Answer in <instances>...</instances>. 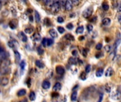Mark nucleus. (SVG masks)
Wrapping results in <instances>:
<instances>
[{
    "instance_id": "obj_41",
    "label": "nucleus",
    "mask_w": 121,
    "mask_h": 102,
    "mask_svg": "<svg viewBox=\"0 0 121 102\" xmlns=\"http://www.w3.org/2000/svg\"><path fill=\"white\" fill-rule=\"evenodd\" d=\"M105 50H106V51L108 52V53L111 52V46L109 45H107L105 47Z\"/></svg>"
},
{
    "instance_id": "obj_31",
    "label": "nucleus",
    "mask_w": 121,
    "mask_h": 102,
    "mask_svg": "<svg viewBox=\"0 0 121 102\" xmlns=\"http://www.w3.org/2000/svg\"><path fill=\"white\" fill-rule=\"evenodd\" d=\"M33 32V28H27L25 29V33L27 34H31Z\"/></svg>"
},
{
    "instance_id": "obj_45",
    "label": "nucleus",
    "mask_w": 121,
    "mask_h": 102,
    "mask_svg": "<svg viewBox=\"0 0 121 102\" xmlns=\"http://www.w3.org/2000/svg\"><path fill=\"white\" fill-rule=\"evenodd\" d=\"M87 30L90 32L91 31H93V26L91 24H89L87 25Z\"/></svg>"
},
{
    "instance_id": "obj_19",
    "label": "nucleus",
    "mask_w": 121,
    "mask_h": 102,
    "mask_svg": "<svg viewBox=\"0 0 121 102\" xmlns=\"http://www.w3.org/2000/svg\"><path fill=\"white\" fill-rule=\"evenodd\" d=\"M26 94V90L24 89H21V90H19V91L18 92L17 95H18V97H23V96H24Z\"/></svg>"
},
{
    "instance_id": "obj_26",
    "label": "nucleus",
    "mask_w": 121,
    "mask_h": 102,
    "mask_svg": "<svg viewBox=\"0 0 121 102\" xmlns=\"http://www.w3.org/2000/svg\"><path fill=\"white\" fill-rule=\"evenodd\" d=\"M77 62V60L74 58H71L69 59V63L70 65H76Z\"/></svg>"
},
{
    "instance_id": "obj_43",
    "label": "nucleus",
    "mask_w": 121,
    "mask_h": 102,
    "mask_svg": "<svg viewBox=\"0 0 121 102\" xmlns=\"http://www.w3.org/2000/svg\"><path fill=\"white\" fill-rule=\"evenodd\" d=\"M67 28H68L69 30H72V28H73V27H74V26H73V24L72 23H68L67 25Z\"/></svg>"
},
{
    "instance_id": "obj_52",
    "label": "nucleus",
    "mask_w": 121,
    "mask_h": 102,
    "mask_svg": "<svg viewBox=\"0 0 121 102\" xmlns=\"http://www.w3.org/2000/svg\"><path fill=\"white\" fill-rule=\"evenodd\" d=\"M18 102H27V99H23V100L19 101Z\"/></svg>"
},
{
    "instance_id": "obj_47",
    "label": "nucleus",
    "mask_w": 121,
    "mask_h": 102,
    "mask_svg": "<svg viewBox=\"0 0 121 102\" xmlns=\"http://www.w3.org/2000/svg\"><path fill=\"white\" fill-rule=\"evenodd\" d=\"M52 97H58V96H59V94H58V93H57V92H55L54 93H52Z\"/></svg>"
},
{
    "instance_id": "obj_12",
    "label": "nucleus",
    "mask_w": 121,
    "mask_h": 102,
    "mask_svg": "<svg viewBox=\"0 0 121 102\" xmlns=\"http://www.w3.org/2000/svg\"><path fill=\"white\" fill-rule=\"evenodd\" d=\"M35 63L36 67H38L40 68V69H43V68H44V67H45L44 63H43V62H41L40 60H35Z\"/></svg>"
},
{
    "instance_id": "obj_9",
    "label": "nucleus",
    "mask_w": 121,
    "mask_h": 102,
    "mask_svg": "<svg viewBox=\"0 0 121 102\" xmlns=\"http://www.w3.org/2000/svg\"><path fill=\"white\" fill-rule=\"evenodd\" d=\"M42 87L45 89H48L50 87V82L48 80L43 81V82L42 84Z\"/></svg>"
},
{
    "instance_id": "obj_58",
    "label": "nucleus",
    "mask_w": 121,
    "mask_h": 102,
    "mask_svg": "<svg viewBox=\"0 0 121 102\" xmlns=\"http://www.w3.org/2000/svg\"><path fill=\"white\" fill-rule=\"evenodd\" d=\"M0 82H1V79H0Z\"/></svg>"
},
{
    "instance_id": "obj_8",
    "label": "nucleus",
    "mask_w": 121,
    "mask_h": 102,
    "mask_svg": "<svg viewBox=\"0 0 121 102\" xmlns=\"http://www.w3.org/2000/svg\"><path fill=\"white\" fill-rule=\"evenodd\" d=\"M18 37H19L20 40H21L23 42H27V40H28V38H27L26 35L22 31L18 33Z\"/></svg>"
},
{
    "instance_id": "obj_1",
    "label": "nucleus",
    "mask_w": 121,
    "mask_h": 102,
    "mask_svg": "<svg viewBox=\"0 0 121 102\" xmlns=\"http://www.w3.org/2000/svg\"><path fill=\"white\" fill-rule=\"evenodd\" d=\"M96 91L95 87H90L86 89H84L83 94H82V97L84 99H88L89 97H91V96L92 95V94H94V92Z\"/></svg>"
},
{
    "instance_id": "obj_50",
    "label": "nucleus",
    "mask_w": 121,
    "mask_h": 102,
    "mask_svg": "<svg viewBox=\"0 0 121 102\" xmlns=\"http://www.w3.org/2000/svg\"><path fill=\"white\" fill-rule=\"evenodd\" d=\"M30 79H28V82H27V83H28V87H30V83L29 82H30Z\"/></svg>"
},
{
    "instance_id": "obj_20",
    "label": "nucleus",
    "mask_w": 121,
    "mask_h": 102,
    "mask_svg": "<svg viewBox=\"0 0 121 102\" xmlns=\"http://www.w3.org/2000/svg\"><path fill=\"white\" fill-rule=\"evenodd\" d=\"M35 21L38 23L40 21V16L37 11H35Z\"/></svg>"
},
{
    "instance_id": "obj_28",
    "label": "nucleus",
    "mask_w": 121,
    "mask_h": 102,
    "mask_svg": "<svg viewBox=\"0 0 121 102\" xmlns=\"http://www.w3.org/2000/svg\"><path fill=\"white\" fill-rule=\"evenodd\" d=\"M43 1L46 6H51V4L53 3V0H43Z\"/></svg>"
},
{
    "instance_id": "obj_49",
    "label": "nucleus",
    "mask_w": 121,
    "mask_h": 102,
    "mask_svg": "<svg viewBox=\"0 0 121 102\" xmlns=\"http://www.w3.org/2000/svg\"><path fill=\"white\" fill-rule=\"evenodd\" d=\"M101 55H103V54H102V53H98V54H96V58H101V57H100Z\"/></svg>"
},
{
    "instance_id": "obj_7",
    "label": "nucleus",
    "mask_w": 121,
    "mask_h": 102,
    "mask_svg": "<svg viewBox=\"0 0 121 102\" xmlns=\"http://www.w3.org/2000/svg\"><path fill=\"white\" fill-rule=\"evenodd\" d=\"M55 70H56L57 74H58L59 75H62L63 74H65V68L61 65L57 66Z\"/></svg>"
},
{
    "instance_id": "obj_18",
    "label": "nucleus",
    "mask_w": 121,
    "mask_h": 102,
    "mask_svg": "<svg viewBox=\"0 0 121 102\" xmlns=\"http://www.w3.org/2000/svg\"><path fill=\"white\" fill-rule=\"evenodd\" d=\"M9 27H10L11 29H15L16 27L17 26V23H15L14 21H11L9 22Z\"/></svg>"
},
{
    "instance_id": "obj_48",
    "label": "nucleus",
    "mask_w": 121,
    "mask_h": 102,
    "mask_svg": "<svg viewBox=\"0 0 121 102\" xmlns=\"http://www.w3.org/2000/svg\"><path fill=\"white\" fill-rule=\"evenodd\" d=\"M72 53V55H73L74 56H77V55H78V52H77V50H73Z\"/></svg>"
},
{
    "instance_id": "obj_21",
    "label": "nucleus",
    "mask_w": 121,
    "mask_h": 102,
    "mask_svg": "<svg viewBox=\"0 0 121 102\" xmlns=\"http://www.w3.org/2000/svg\"><path fill=\"white\" fill-rule=\"evenodd\" d=\"M14 54H15V57H16V62H19V60L21 59V55H20V53L17 50H15L14 51Z\"/></svg>"
},
{
    "instance_id": "obj_55",
    "label": "nucleus",
    "mask_w": 121,
    "mask_h": 102,
    "mask_svg": "<svg viewBox=\"0 0 121 102\" xmlns=\"http://www.w3.org/2000/svg\"><path fill=\"white\" fill-rule=\"evenodd\" d=\"M29 19H30V21H33V16H30Z\"/></svg>"
},
{
    "instance_id": "obj_57",
    "label": "nucleus",
    "mask_w": 121,
    "mask_h": 102,
    "mask_svg": "<svg viewBox=\"0 0 121 102\" xmlns=\"http://www.w3.org/2000/svg\"><path fill=\"white\" fill-rule=\"evenodd\" d=\"M43 102H45V101H43Z\"/></svg>"
},
{
    "instance_id": "obj_4",
    "label": "nucleus",
    "mask_w": 121,
    "mask_h": 102,
    "mask_svg": "<svg viewBox=\"0 0 121 102\" xmlns=\"http://www.w3.org/2000/svg\"><path fill=\"white\" fill-rule=\"evenodd\" d=\"M65 7V9L67 11H72V9H73V4H72V0H66Z\"/></svg>"
},
{
    "instance_id": "obj_53",
    "label": "nucleus",
    "mask_w": 121,
    "mask_h": 102,
    "mask_svg": "<svg viewBox=\"0 0 121 102\" xmlns=\"http://www.w3.org/2000/svg\"><path fill=\"white\" fill-rule=\"evenodd\" d=\"M121 15H119V16H118V21H119L120 23H121Z\"/></svg>"
},
{
    "instance_id": "obj_2",
    "label": "nucleus",
    "mask_w": 121,
    "mask_h": 102,
    "mask_svg": "<svg viewBox=\"0 0 121 102\" xmlns=\"http://www.w3.org/2000/svg\"><path fill=\"white\" fill-rule=\"evenodd\" d=\"M60 9V3L59 1H55L51 4L50 10L52 13H57Z\"/></svg>"
},
{
    "instance_id": "obj_27",
    "label": "nucleus",
    "mask_w": 121,
    "mask_h": 102,
    "mask_svg": "<svg viewBox=\"0 0 121 102\" xmlns=\"http://www.w3.org/2000/svg\"><path fill=\"white\" fill-rule=\"evenodd\" d=\"M33 38H34V40L35 41H39L41 39V37H40V35L39 33H35L33 35Z\"/></svg>"
},
{
    "instance_id": "obj_54",
    "label": "nucleus",
    "mask_w": 121,
    "mask_h": 102,
    "mask_svg": "<svg viewBox=\"0 0 121 102\" xmlns=\"http://www.w3.org/2000/svg\"><path fill=\"white\" fill-rule=\"evenodd\" d=\"M1 7H2V4H1V2L0 1V10L1 9Z\"/></svg>"
},
{
    "instance_id": "obj_29",
    "label": "nucleus",
    "mask_w": 121,
    "mask_h": 102,
    "mask_svg": "<svg viewBox=\"0 0 121 102\" xmlns=\"http://www.w3.org/2000/svg\"><path fill=\"white\" fill-rule=\"evenodd\" d=\"M19 65H20V67H21V70L23 71V70L25 69V67H26V62H25V60H22V61L20 62Z\"/></svg>"
},
{
    "instance_id": "obj_30",
    "label": "nucleus",
    "mask_w": 121,
    "mask_h": 102,
    "mask_svg": "<svg viewBox=\"0 0 121 102\" xmlns=\"http://www.w3.org/2000/svg\"><path fill=\"white\" fill-rule=\"evenodd\" d=\"M104 89L107 93H110L111 92V87L108 85V84H106L104 86Z\"/></svg>"
},
{
    "instance_id": "obj_39",
    "label": "nucleus",
    "mask_w": 121,
    "mask_h": 102,
    "mask_svg": "<svg viewBox=\"0 0 121 102\" xmlns=\"http://www.w3.org/2000/svg\"><path fill=\"white\" fill-rule=\"evenodd\" d=\"M57 31L60 33H63L65 32V28L61 26H59V27H57Z\"/></svg>"
},
{
    "instance_id": "obj_38",
    "label": "nucleus",
    "mask_w": 121,
    "mask_h": 102,
    "mask_svg": "<svg viewBox=\"0 0 121 102\" xmlns=\"http://www.w3.org/2000/svg\"><path fill=\"white\" fill-rule=\"evenodd\" d=\"M8 45H9L11 48H13V49L15 48V44H14V43H13V41H9Z\"/></svg>"
},
{
    "instance_id": "obj_11",
    "label": "nucleus",
    "mask_w": 121,
    "mask_h": 102,
    "mask_svg": "<svg viewBox=\"0 0 121 102\" xmlns=\"http://www.w3.org/2000/svg\"><path fill=\"white\" fill-rule=\"evenodd\" d=\"M9 83V79L7 77H3L2 79H1V82H0V85L5 87Z\"/></svg>"
},
{
    "instance_id": "obj_42",
    "label": "nucleus",
    "mask_w": 121,
    "mask_h": 102,
    "mask_svg": "<svg viewBox=\"0 0 121 102\" xmlns=\"http://www.w3.org/2000/svg\"><path fill=\"white\" fill-rule=\"evenodd\" d=\"M42 45L44 46V47H47V38H43V40H42Z\"/></svg>"
},
{
    "instance_id": "obj_6",
    "label": "nucleus",
    "mask_w": 121,
    "mask_h": 102,
    "mask_svg": "<svg viewBox=\"0 0 121 102\" xmlns=\"http://www.w3.org/2000/svg\"><path fill=\"white\" fill-rule=\"evenodd\" d=\"M9 58V53L5 50H2L0 52V60H6Z\"/></svg>"
},
{
    "instance_id": "obj_16",
    "label": "nucleus",
    "mask_w": 121,
    "mask_h": 102,
    "mask_svg": "<svg viewBox=\"0 0 121 102\" xmlns=\"http://www.w3.org/2000/svg\"><path fill=\"white\" fill-rule=\"evenodd\" d=\"M77 99V91H74L71 95V100L72 102H75Z\"/></svg>"
},
{
    "instance_id": "obj_14",
    "label": "nucleus",
    "mask_w": 121,
    "mask_h": 102,
    "mask_svg": "<svg viewBox=\"0 0 121 102\" xmlns=\"http://www.w3.org/2000/svg\"><path fill=\"white\" fill-rule=\"evenodd\" d=\"M49 34H50V36L52 37L53 38L57 37V32H56V31H55V29H50V30L49 31Z\"/></svg>"
},
{
    "instance_id": "obj_34",
    "label": "nucleus",
    "mask_w": 121,
    "mask_h": 102,
    "mask_svg": "<svg viewBox=\"0 0 121 102\" xmlns=\"http://www.w3.org/2000/svg\"><path fill=\"white\" fill-rule=\"evenodd\" d=\"M102 7H103V9H104V11H108V9H109V6H108V4L107 3H104Z\"/></svg>"
},
{
    "instance_id": "obj_13",
    "label": "nucleus",
    "mask_w": 121,
    "mask_h": 102,
    "mask_svg": "<svg viewBox=\"0 0 121 102\" xmlns=\"http://www.w3.org/2000/svg\"><path fill=\"white\" fill-rule=\"evenodd\" d=\"M61 89H62V85L60 82H57L53 87V91H55V92H58Z\"/></svg>"
},
{
    "instance_id": "obj_22",
    "label": "nucleus",
    "mask_w": 121,
    "mask_h": 102,
    "mask_svg": "<svg viewBox=\"0 0 121 102\" xmlns=\"http://www.w3.org/2000/svg\"><path fill=\"white\" fill-rule=\"evenodd\" d=\"M103 74H104V70H103V69H99V70L96 71V77H101V76L103 75Z\"/></svg>"
},
{
    "instance_id": "obj_46",
    "label": "nucleus",
    "mask_w": 121,
    "mask_h": 102,
    "mask_svg": "<svg viewBox=\"0 0 121 102\" xmlns=\"http://www.w3.org/2000/svg\"><path fill=\"white\" fill-rule=\"evenodd\" d=\"M57 21H58L59 23H62L64 22V18H63L62 16H59V17L57 18Z\"/></svg>"
},
{
    "instance_id": "obj_51",
    "label": "nucleus",
    "mask_w": 121,
    "mask_h": 102,
    "mask_svg": "<svg viewBox=\"0 0 121 102\" xmlns=\"http://www.w3.org/2000/svg\"><path fill=\"white\" fill-rule=\"evenodd\" d=\"M84 39V36H82V37H79V40H83Z\"/></svg>"
},
{
    "instance_id": "obj_15",
    "label": "nucleus",
    "mask_w": 121,
    "mask_h": 102,
    "mask_svg": "<svg viewBox=\"0 0 121 102\" xmlns=\"http://www.w3.org/2000/svg\"><path fill=\"white\" fill-rule=\"evenodd\" d=\"M111 22V19L108 18H104V19L102 20V23H103V25H104V26H108V25H110Z\"/></svg>"
},
{
    "instance_id": "obj_37",
    "label": "nucleus",
    "mask_w": 121,
    "mask_h": 102,
    "mask_svg": "<svg viewBox=\"0 0 121 102\" xmlns=\"http://www.w3.org/2000/svg\"><path fill=\"white\" fill-rule=\"evenodd\" d=\"M72 4L73 5L77 6V5H79L80 4L81 0H72Z\"/></svg>"
},
{
    "instance_id": "obj_60",
    "label": "nucleus",
    "mask_w": 121,
    "mask_h": 102,
    "mask_svg": "<svg viewBox=\"0 0 121 102\" xmlns=\"http://www.w3.org/2000/svg\"><path fill=\"white\" fill-rule=\"evenodd\" d=\"M0 1H1V0H0Z\"/></svg>"
},
{
    "instance_id": "obj_23",
    "label": "nucleus",
    "mask_w": 121,
    "mask_h": 102,
    "mask_svg": "<svg viewBox=\"0 0 121 102\" xmlns=\"http://www.w3.org/2000/svg\"><path fill=\"white\" fill-rule=\"evenodd\" d=\"M84 27L82 26H79L77 28V30H76V33H78V34H82L83 32H84Z\"/></svg>"
},
{
    "instance_id": "obj_35",
    "label": "nucleus",
    "mask_w": 121,
    "mask_h": 102,
    "mask_svg": "<svg viewBox=\"0 0 121 102\" xmlns=\"http://www.w3.org/2000/svg\"><path fill=\"white\" fill-rule=\"evenodd\" d=\"M91 69V65H86V68H85V72H86V73H89V72H90Z\"/></svg>"
},
{
    "instance_id": "obj_24",
    "label": "nucleus",
    "mask_w": 121,
    "mask_h": 102,
    "mask_svg": "<svg viewBox=\"0 0 121 102\" xmlns=\"http://www.w3.org/2000/svg\"><path fill=\"white\" fill-rule=\"evenodd\" d=\"M35 97H35V92H30V94H29V99H30V101H34L35 99Z\"/></svg>"
},
{
    "instance_id": "obj_56",
    "label": "nucleus",
    "mask_w": 121,
    "mask_h": 102,
    "mask_svg": "<svg viewBox=\"0 0 121 102\" xmlns=\"http://www.w3.org/2000/svg\"><path fill=\"white\" fill-rule=\"evenodd\" d=\"M1 60H0V67H1Z\"/></svg>"
},
{
    "instance_id": "obj_25",
    "label": "nucleus",
    "mask_w": 121,
    "mask_h": 102,
    "mask_svg": "<svg viewBox=\"0 0 121 102\" xmlns=\"http://www.w3.org/2000/svg\"><path fill=\"white\" fill-rule=\"evenodd\" d=\"M86 77H87V73H86L85 72H83L81 73L80 75V79L82 80H86Z\"/></svg>"
},
{
    "instance_id": "obj_3",
    "label": "nucleus",
    "mask_w": 121,
    "mask_h": 102,
    "mask_svg": "<svg viewBox=\"0 0 121 102\" xmlns=\"http://www.w3.org/2000/svg\"><path fill=\"white\" fill-rule=\"evenodd\" d=\"M92 12H93V7L90 6L89 7L88 9H86L84 12H83V16L86 18L90 17L92 14Z\"/></svg>"
},
{
    "instance_id": "obj_33",
    "label": "nucleus",
    "mask_w": 121,
    "mask_h": 102,
    "mask_svg": "<svg viewBox=\"0 0 121 102\" xmlns=\"http://www.w3.org/2000/svg\"><path fill=\"white\" fill-rule=\"evenodd\" d=\"M82 54L84 57H86L87 56V54H88V49L86 48H83L82 49Z\"/></svg>"
},
{
    "instance_id": "obj_17",
    "label": "nucleus",
    "mask_w": 121,
    "mask_h": 102,
    "mask_svg": "<svg viewBox=\"0 0 121 102\" xmlns=\"http://www.w3.org/2000/svg\"><path fill=\"white\" fill-rule=\"evenodd\" d=\"M65 39H67L69 41H74V37L72 34H69V33L65 35Z\"/></svg>"
},
{
    "instance_id": "obj_59",
    "label": "nucleus",
    "mask_w": 121,
    "mask_h": 102,
    "mask_svg": "<svg viewBox=\"0 0 121 102\" xmlns=\"http://www.w3.org/2000/svg\"><path fill=\"white\" fill-rule=\"evenodd\" d=\"M37 1H40V0H37Z\"/></svg>"
},
{
    "instance_id": "obj_10",
    "label": "nucleus",
    "mask_w": 121,
    "mask_h": 102,
    "mask_svg": "<svg viewBox=\"0 0 121 102\" xmlns=\"http://www.w3.org/2000/svg\"><path fill=\"white\" fill-rule=\"evenodd\" d=\"M113 72H113V70L112 69V67H108V68L106 70V72H105V75H106V77H111V76L113 75Z\"/></svg>"
},
{
    "instance_id": "obj_36",
    "label": "nucleus",
    "mask_w": 121,
    "mask_h": 102,
    "mask_svg": "<svg viewBox=\"0 0 121 102\" xmlns=\"http://www.w3.org/2000/svg\"><path fill=\"white\" fill-rule=\"evenodd\" d=\"M52 43H53V40L50 39V38L47 39V46H50L52 45Z\"/></svg>"
},
{
    "instance_id": "obj_61",
    "label": "nucleus",
    "mask_w": 121,
    "mask_h": 102,
    "mask_svg": "<svg viewBox=\"0 0 121 102\" xmlns=\"http://www.w3.org/2000/svg\"></svg>"
},
{
    "instance_id": "obj_40",
    "label": "nucleus",
    "mask_w": 121,
    "mask_h": 102,
    "mask_svg": "<svg viewBox=\"0 0 121 102\" xmlns=\"http://www.w3.org/2000/svg\"><path fill=\"white\" fill-rule=\"evenodd\" d=\"M103 48V45H102V44L101 43H98L96 45V50H101V48Z\"/></svg>"
},
{
    "instance_id": "obj_5",
    "label": "nucleus",
    "mask_w": 121,
    "mask_h": 102,
    "mask_svg": "<svg viewBox=\"0 0 121 102\" xmlns=\"http://www.w3.org/2000/svg\"><path fill=\"white\" fill-rule=\"evenodd\" d=\"M121 91H120V87L118 88V91L114 92L112 96H111V98L113 99V100H119L121 99Z\"/></svg>"
},
{
    "instance_id": "obj_32",
    "label": "nucleus",
    "mask_w": 121,
    "mask_h": 102,
    "mask_svg": "<svg viewBox=\"0 0 121 102\" xmlns=\"http://www.w3.org/2000/svg\"><path fill=\"white\" fill-rule=\"evenodd\" d=\"M37 51H38V53L39 54V55H43V53H44V50H43V49L42 48V47H38V48H37Z\"/></svg>"
},
{
    "instance_id": "obj_44",
    "label": "nucleus",
    "mask_w": 121,
    "mask_h": 102,
    "mask_svg": "<svg viewBox=\"0 0 121 102\" xmlns=\"http://www.w3.org/2000/svg\"><path fill=\"white\" fill-rule=\"evenodd\" d=\"M103 97H104V94L103 93H101L99 94V100L97 102H102V100H103Z\"/></svg>"
}]
</instances>
